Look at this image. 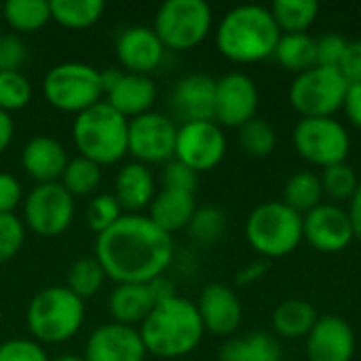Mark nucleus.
Segmentation results:
<instances>
[{"label": "nucleus", "mask_w": 361, "mask_h": 361, "mask_svg": "<svg viewBox=\"0 0 361 361\" xmlns=\"http://www.w3.org/2000/svg\"><path fill=\"white\" fill-rule=\"evenodd\" d=\"M173 237L144 214H123L95 239V258L108 279L118 283H150L173 262Z\"/></svg>", "instance_id": "nucleus-1"}, {"label": "nucleus", "mask_w": 361, "mask_h": 361, "mask_svg": "<svg viewBox=\"0 0 361 361\" xmlns=\"http://www.w3.org/2000/svg\"><path fill=\"white\" fill-rule=\"evenodd\" d=\"M137 330L146 353L159 360H180L190 355L205 334L197 302L178 294L154 305Z\"/></svg>", "instance_id": "nucleus-2"}, {"label": "nucleus", "mask_w": 361, "mask_h": 361, "mask_svg": "<svg viewBox=\"0 0 361 361\" xmlns=\"http://www.w3.org/2000/svg\"><path fill=\"white\" fill-rule=\"evenodd\" d=\"M281 30L269 6L239 4L224 13L216 27L218 51L237 63H256L273 57Z\"/></svg>", "instance_id": "nucleus-3"}, {"label": "nucleus", "mask_w": 361, "mask_h": 361, "mask_svg": "<svg viewBox=\"0 0 361 361\" xmlns=\"http://www.w3.org/2000/svg\"><path fill=\"white\" fill-rule=\"evenodd\" d=\"M129 118L118 114L110 104L99 102L76 114L72 140L78 157H85L102 167L114 165L127 154Z\"/></svg>", "instance_id": "nucleus-4"}, {"label": "nucleus", "mask_w": 361, "mask_h": 361, "mask_svg": "<svg viewBox=\"0 0 361 361\" xmlns=\"http://www.w3.org/2000/svg\"><path fill=\"white\" fill-rule=\"evenodd\" d=\"M85 300L66 286L40 290L25 309V326L40 345H63L72 341L85 324Z\"/></svg>", "instance_id": "nucleus-5"}, {"label": "nucleus", "mask_w": 361, "mask_h": 361, "mask_svg": "<svg viewBox=\"0 0 361 361\" xmlns=\"http://www.w3.org/2000/svg\"><path fill=\"white\" fill-rule=\"evenodd\" d=\"M245 237L264 258H283L305 241L302 214L283 201L260 203L245 220Z\"/></svg>", "instance_id": "nucleus-6"}, {"label": "nucleus", "mask_w": 361, "mask_h": 361, "mask_svg": "<svg viewBox=\"0 0 361 361\" xmlns=\"http://www.w3.org/2000/svg\"><path fill=\"white\" fill-rule=\"evenodd\" d=\"M42 95L55 110L80 114L102 102V72L82 61L57 63L42 78Z\"/></svg>", "instance_id": "nucleus-7"}, {"label": "nucleus", "mask_w": 361, "mask_h": 361, "mask_svg": "<svg viewBox=\"0 0 361 361\" xmlns=\"http://www.w3.org/2000/svg\"><path fill=\"white\" fill-rule=\"evenodd\" d=\"M214 25V11L205 0H167L154 15L152 30L165 49L188 51L201 44Z\"/></svg>", "instance_id": "nucleus-8"}, {"label": "nucleus", "mask_w": 361, "mask_h": 361, "mask_svg": "<svg viewBox=\"0 0 361 361\" xmlns=\"http://www.w3.org/2000/svg\"><path fill=\"white\" fill-rule=\"evenodd\" d=\"M349 80L338 68L313 66L294 76L288 99L290 106L305 116H334L347 97Z\"/></svg>", "instance_id": "nucleus-9"}, {"label": "nucleus", "mask_w": 361, "mask_h": 361, "mask_svg": "<svg viewBox=\"0 0 361 361\" xmlns=\"http://www.w3.org/2000/svg\"><path fill=\"white\" fill-rule=\"evenodd\" d=\"M296 152L326 169L336 163H345L351 150V133L345 123L334 116H305L292 131Z\"/></svg>", "instance_id": "nucleus-10"}, {"label": "nucleus", "mask_w": 361, "mask_h": 361, "mask_svg": "<svg viewBox=\"0 0 361 361\" xmlns=\"http://www.w3.org/2000/svg\"><path fill=\"white\" fill-rule=\"evenodd\" d=\"M23 224L38 237H59L74 220V197L61 182L36 184L23 199Z\"/></svg>", "instance_id": "nucleus-11"}, {"label": "nucleus", "mask_w": 361, "mask_h": 361, "mask_svg": "<svg viewBox=\"0 0 361 361\" xmlns=\"http://www.w3.org/2000/svg\"><path fill=\"white\" fill-rule=\"evenodd\" d=\"M226 146L224 129L216 121H190L178 127L173 159L197 173H205L224 161Z\"/></svg>", "instance_id": "nucleus-12"}, {"label": "nucleus", "mask_w": 361, "mask_h": 361, "mask_svg": "<svg viewBox=\"0 0 361 361\" xmlns=\"http://www.w3.org/2000/svg\"><path fill=\"white\" fill-rule=\"evenodd\" d=\"M176 137L178 125L167 114L150 110L129 121L127 154L144 165H165L176 154Z\"/></svg>", "instance_id": "nucleus-13"}, {"label": "nucleus", "mask_w": 361, "mask_h": 361, "mask_svg": "<svg viewBox=\"0 0 361 361\" xmlns=\"http://www.w3.org/2000/svg\"><path fill=\"white\" fill-rule=\"evenodd\" d=\"M260 91L256 80L245 72H228L216 80L214 121L220 127H241L258 112Z\"/></svg>", "instance_id": "nucleus-14"}, {"label": "nucleus", "mask_w": 361, "mask_h": 361, "mask_svg": "<svg viewBox=\"0 0 361 361\" xmlns=\"http://www.w3.org/2000/svg\"><path fill=\"white\" fill-rule=\"evenodd\" d=\"M302 235L311 247L326 254L343 252L355 239L347 207L324 201L302 216Z\"/></svg>", "instance_id": "nucleus-15"}, {"label": "nucleus", "mask_w": 361, "mask_h": 361, "mask_svg": "<svg viewBox=\"0 0 361 361\" xmlns=\"http://www.w3.org/2000/svg\"><path fill=\"white\" fill-rule=\"evenodd\" d=\"M146 355L137 328L110 322L89 334L82 357L87 361H144Z\"/></svg>", "instance_id": "nucleus-16"}, {"label": "nucleus", "mask_w": 361, "mask_h": 361, "mask_svg": "<svg viewBox=\"0 0 361 361\" xmlns=\"http://www.w3.org/2000/svg\"><path fill=\"white\" fill-rule=\"evenodd\" d=\"M197 309L205 332L231 336L243 322V305L237 292L224 283H207L197 300Z\"/></svg>", "instance_id": "nucleus-17"}, {"label": "nucleus", "mask_w": 361, "mask_h": 361, "mask_svg": "<svg viewBox=\"0 0 361 361\" xmlns=\"http://www.w3.org/2000/svg\"><path fill=\"white\" fill-rule=\"evenodd\" d=\"M305 341L309 361H351L355 355V332L338 315L319 317Z\"/></svg>", "instance_id": "nucleus-18"}, {"label": "nucleus", "mask_w": 361, "mask_h": 361, "mask_svg": "<svg viewBox=\"0 0 361 361\" xmlns=\"http://www.w3.org/2000/svg\"><path fill=\"white\" fill-rule=\"evenodd\" d=\"M116 57L127 72L148 76L161 66L165 57V44L152 27L131 25L123 30L116 40Z\"/></svg>", "instance_id": "nucleus-19"}, {"label": "nucleus", "mask_w": 361, "mask_h": 361, "mask_svg": "<svg viewBox=\"0 0 361 361\" xmlns=\"http://www.w3.org/2000/svg\"><path fill=\"white\" fill-rule=\"evenodd\" d=\"M68 163L66 146L51 135H34L21 150V167L36 184L59 182Z\"/></svg>", "instance_id": "nucleus-20"}, {"label": "nucleus", "mask_w": 361, "mask_h": 361, "mask_svg": "<svg viewBox=\"0 0 361 361\" xmlns=\"http://www.w3.org/2000/svg\"><path fill=\"white\" fill-rule=\"evenodd\" d=\"M173 112L184 121H214L216 106V78L209 74L182 76L171 93Z\"/></svg>", "instance_id": "nucleus-21"}, {"label": "nucleus", "mask_w": 361, "mask_h": 361, "mask_svg": "<svg viewBox=\"0 0 361 361\" xmlns=\"http://www.w3.org/2000/svg\"><path fill=\"white\" fill-rule=\"evenodd\" d=\"M157 99V85L150 76L123 72L118 82L106 91V104H110L125 118H135L152 110Z\"/></svg>", "instance_id": "nucleus-22"}, {"label": "nucleus", "mask_w": 361, "mask_h": 361, "mask_svg": "<svg viewBox=\"0 0 361 361\" xmlns=\"http://www.w3.org/2000/svg\"><path fill=\"white\" fill-rule=\"evenodd\" d=\"M112 195L116 197L118 205L127 214H140L142 209L150 207L157 195L152 169L137 161L125 163L116 173Z\"/></svg>", "instance_id": "nucleus-23"}, {"label": "nucleus", "mask_w": 361, "mask_h": 361, "mask_svg": "<svg viewBox=\"0 0 361 361\" xmlns=\"http://www.w3.org/2000/svg\"><path fill=\"white\" fill-rule=\"evenodd\" d=\"M195 212H197V201L192 192L161 188L148 207V218L161 231L173 235L182 228H188Z\"/></svg>", "instance_id": "nucleus-24"}, {"label": "nucleus", "mask_w": 361, "mask_h": 361, "mask_svg": "<svg viewBox=\"0 0 361 361\" xmlns=\"http://www.w3.org/2000/svg\"><path fill=\"white\" fill-rule=\"evenodd\" d=\"M148 283H118L108 298V311L116 324L140 328L154 309Z\"/></svg>", "instance_id": "nucleus-25"}, {"label": "nucleus", "mask_w": 361, "mask_h": 361, "mask_svg": "<svg viewBox=\"0 0 361 361\" xmlns=\"http://www.w3.org/2000/svg\"><path fill=\"white\" fill-rule=\"evenodd\" d=\"M319 315L315 307L309 300L302 298H288L279 302L273 311V330L277 336L294 341V338H307L313 326L317 324Z\"/></svg>", "instance_id": "nucleus-26"}, {"label": "nucleus", "mask_w": 361, "mask_h": 361, "mask_svg": "<svg viewBox=\"0 0 361 361\" xmlns=\"http://www.w3.org/2000/svg\"><path fill=\"white\" fill-rule=\"evenodd\" d=\"M220 361H281V347L269 332H254L245 338H233L222 345Z\"/></svg>", "instance_id": "nucleus-27"}, {"label": "nucleus", "mask_w": 361, "mask_h": 361, "mask_svg": "<svg viewBox=\"0 0 361 361\" xmlns=\"http://www.w3.org/2000/svg\"><path fill=\"white\" fill-rule=\"evenodd\" d=\"M273 57L290 72H305L313 66H317V51H315V38L309 32L298 34H281Z\"/></svg>", "instance_id": "nucleus-28"}, {"label": "nucleus", "mask_w": 361, "mask_h": 361, "mask_svg": "<svg viewBox=\"0 0 361 361\" xmlns=\"http://www.w3.org/2000/svg\"><path fill=\"white\" fill-rule=\"evenodd\" d=\"M51 19L68 30H87L95 25L106 4L99 0H51Z\"/></svg>", "instance_id": "nucleus-29"}, {"label": "nucleus", "mask_w": 361, "mask_h": 361, "mask_svg": "<svg viewBox=\"0 0 361 361\" xmlns=\"http://www.w3.org/2000/svg\"><path fill=\"white\" fill-rule=\"evenodd\" d=\"M324 199L322 180L313 171H296L288 178L283 186V203L298 214H309Z\"/></svg>", "instance_id": "nucleus-30"}, {"label": "nucleus", "mask_w": 361, "mask_h": 361, "mask_svg": "<svg viewBox=\"0 0 361 361\" xmlns=\"http://www.w3.org/2000/svg\"><path fill=\"white\" fill-rule=\"evenodd\" d=\"M269 8L281 34L307 32L319 15L317 0H275Z\"/></svg>", "instance_id": "nucleus-31"}, {"label": "nucleus", "mask_w": 361, "mask_h": 361, "mask_svg": "<svg viewBox=\"0 0 361 361\" xmlns=\"http://www.w3.org/2000/svg\"><path fill=\"white\" fill-rule=\"evenodd\" d=\"M2 19L15 32H36L51 21V4L47 0H8L2 4Z\"/></svg>", "instance_id": "nucleus-32"}, {"label": "nucleus", "mask_w": 361, "mask_h": 361, "mask_svg": "<svg viewBox=\"0 0 361 361\" xmlns=\"http://www.w3.org/2000/svg\"><path fill=\"white\" fill-rule=\"evenodd\" d=\"M102 169H104L102 165L89 161L85 157H74V159H70V163L61 176V186L72 197H89L102 184Z\"/></svg>", "instance_id": "nucleus-33"}, {"label": "nucleus", "mask_w": 361, "mask_h": 361, "mask_svg": "<svg viewBox=\"0 0 361 361\" xmlns=\"http://www.w3.org/2000/svg\"><path fill=\"white\" fill-rule=\"evenodd\" d=\"M104 281H106V273H104L102 264L97 262V258L95 256H82L70 267L66 288L72 294H76L80 300H87L102 290Z\"/></svg>", "instance_id": "nucleus-34"}, {"label": "nucleus", "mask_w": 361, "mask_h": 361, "mask_svg": "<svg viewBox=\"0 0 361 361\" xmlns=\"http://www.w3.org/2000/svg\"><path fill=\"white\" fill-rule=\"evenodd\" d=\"M239 144L250 157H269L277 146V131L275 127L260 116H254L245 125L239 127Z\"/></svg>", "instance_id": "nucleus-35"}, {"label": "nucleus", "mask_w": 361, "mask_h": 361, "mask_svg": "<svg viewBox=\"0 0 361 361\" xmlns=\"http://www.w3.org/2000/svg\"><path fill=\"white\" fill-rule=\"evenodd\" d=\"M32 102V82L21 70H0V110L11 114Z\"/></svg>", "instance_id": "nucleus-36"}, {"label": "nucleus", "mask_w": 361, "mask_h": 361, "mask_svg": "<svg viewBox=\"0 0 361 361\" xmlns=\"http://www.w3.org/2000/svg\"><path fill=\"white\" fill-rule=\"evenodd\" d=\"M319 180H322L324 195H328L332 201H349L360 184L357 171L347 161L326 167Z\"/></svg>", "instance_id": "nucleus-37"}, {"label": "nucleus", "mask_w": 361, "mask_h": 361, "mask_svg": "<svg viewBox=\"0 0 361 361\" xmlns=\"http://www.w3.org/2000/svg\"><path fill=\"white\" fill-rule=\"evenodd\" d=\"M226 228V214L218 207H197L190 224H188V235L197 243H216Z\"/></svg>", "instance_id": "nucleus-38"}, {"label": "nucleus", "mask_w": 361, "mask_h": 361, "mask_svg": "<svg viewBox=\"0 0 361 361\" xmlns=\"http://www.w3.org/2000/svg\"><path fill=\"white\" fill-rule=\"evenodd\" d=\"M121 216H123V207L118 205L116 197L110 195V192L95 195L87 205V224L97 235L112 228L118 222Z\"/></svg>", "instance_id": "nucleus-39"}, {"label": "nucleus", "mask_w": 361, "mask_h": 361, "mask_svg": "<svg viewBox=\"0 0 361 361\" xmlns=\"http://www.w3.org/2000/svg\"><path fill=\"white\" fill-rule=\"evenodd\" d=\"M25 241V224L15 214H0V264L13 260Z\"/></svg>", "instance_id": "nucleus-40"}, {"label": "nucleus", "mask_w": 361, "mask_h": 361, "mask_svg": "<svg viewBox=\"0 0 361 361\" xmlns=\"http://www.w3.org/2000/svg\"><path fill=\"white\" fill-rule=\"evenodd\" d=\"M0 361H51L34 338H8L0 345Z\"/></svg>", "instance_id": "nucleus-41"}, {"label": "nucleus", "mask_w": 361, "mask_h": 361, "mask_svg": "<svg viewBox=\"0 0 361 361\" xmlns=\"http://www.w3.org/2000/svg\"><path fill=\"white\" fill-rule=\"evenodd\" d=\"M161 184H163V188L186 190V192H192L195 195L197 184H199V173L192 171L190 167H186L184 163H180L178 159H171V161H167L163 165Z\"/></svg>", "instance_id": "nucleus-42"}, {"label": "nucleus", "mask_w": 361, "mask_h": 361, "mask_svg": "<svg viewBox=\"0 0 361 361\" xmlns=\"http://www.w3.org/2000/svg\"><path fill=\"white\" fill-rule=\"evenodd\" d=\"M347 38L338 32H328L319 38H315V51H317V66L338 68L341 59L347 49Z\"/></svg>", "instance_id": "nucleus-43"}, {"label": "nucleus", "mask_w": 361, "mask_h": 361, "mask_svg": "<svg viewBox=\"0 0 361 361\" xmlns=\"http://www.w3.org/2000/svg\"><path fill=\"white\" fill-rule=\"evenodd\" d=\"M27 57V47L19 34H0V70H19Z\"/></svg>", "instance_id": "nucleus-44"}, {"label": "nucleus", "mask_w": 361, "mask_h": 361, "mask_svg": "<svg viewBox=\"0 0 361 361\" xmlns=\"http://www.w3.org/2000/svg\"><path fill=\"white\" fill-rule=\"evenodd\" d=\"M21 203L23 190L19 180L8 171H0V214H15Z\"/></svg>", "instance_id": "nucleus-45"}, {"label": "nucleus", "mask_w": 361, "mask_h": 361, "mask_svg": "<svg viewBox=\"0 0 361 361\" xmlns=\"http://www.w3.org/2000/svg\"><path fill=\"white\" fill-rule=\"evenodd\" d=\"M338 70L349 80V85L361 82V38L347 42V49H345Z\"/></svg>", "instance_id": "nucleus-46"}, {"label": "nucleus", "mask_w": 361, "mask_h": 361, "mask_svg": "<svg viewBox=\"0 0 361 361\" xmlns=\"http://www.w3.org/2000/svg\"><path fill=\"white\" fill-rule=\"evenodd\" d=\"M343 110H345L349 123L361 129V82H351L349 85Z\"/></svg>", "instance_id": "nucleus-47"}, {"label": "nucleus", "mask_w": 361, "mask_h": 361, "mask_svg": "<svg viewBox=\"0 0 361 361\" xmlns=\"http://www.w3.org/2000/svg\"><path fill=\"white\" fill-rule=\"evenodd\" d=\"M148 288H150V294H152V298H154V302H157V305L176 296L173 281H171V279H167L165 275H161V277L152 279V281L148 283Z\"/></svg>", "instance_id": "nucleus-48"}, {"label": "nucleus", "mask_w": 361, "mask_h": 361, "mask_svg": "<svg viewBox=\"0 0 361 361\" xmlns=\"http://www.w3.org/2000/svg\"><path fill=\"white\" fill-rule=\"evenodd\" d=\"M347 214L351 218V224H353V233H355V239L361 241V180L353 192V197L349 199V207H347Z\"/></svg>", "instance_id": "nucleus-49"}, {"label": "nucleus", "mask_w": 361, "mask_h": 361, "mask_svg": "<svg viewBox=\"0 0 361 361\" xmlns=\"http://www.w3.org/2000/svg\"><path fill=\"white\" fill-rule=\"evenodd\" d=\"M264 271H267V264H264V262H252V264L243 267V269L237 273L235 281H237L239 286H250V283L258 281V279L264 275Z\"/></svg>", "instance_id": "nucleus-50"}, {"label": "nucleus", "mask_w": 361, "mask_h": 361, "mask_svg": "<svg viewBox=\"0 0 361 361\" xmlns=\"http://www.w3.org/2000/svg\"><path fill=\"white\" fill-rule=\"evenodd\" d=\"M13 133H15V123H13L11 114L0 110V154L11 146Z\"/></svg>", "instance_id": "nucleus-51"}, {"label": "nucleus", "mask_w": 361, "mask_h": 361, "mask_svg": "<svg viewBox=\"0 0 361 361\" xmlns=\"http://www.w3.org/2000/svg\"><path fill=\"white\" fill-rule=\"evenodd\" d=\"M121 70L118 68H108V70H102V85H104V95H106V91L108 89H112L116 82H118V78H121Z\"/></svg>", "instance_id": "nucleus-52"}, {"label": "nucleus", "mask_w": 361, "mask_h": 361, "mask_svg": "<svg viewBox=\"0 0 361 361\" xmlns=\"http://www.w3.org/2000/svg\"><path fill=\"white\" fill-rule=\"evenodd\" d=\"M51 361H87L82 355H76V353H63V355H57L55 360Z\"/></svg>", "instance_id": "nucleus-53"}, {"label": "nucleus", "mask_w": 361, "mask_h": 361, "mask_svg": "<svg viewBox=\"0 0 361 361\" xmlns=\"http://www.w3.org/2000/svg\"><path fill=\"white\" fill-rule=\"evenodd\" d=\"M4 19H2V4H0V23H2Z\"/></svg>", "instance_id": "nucleus-54"}]
</instances>
